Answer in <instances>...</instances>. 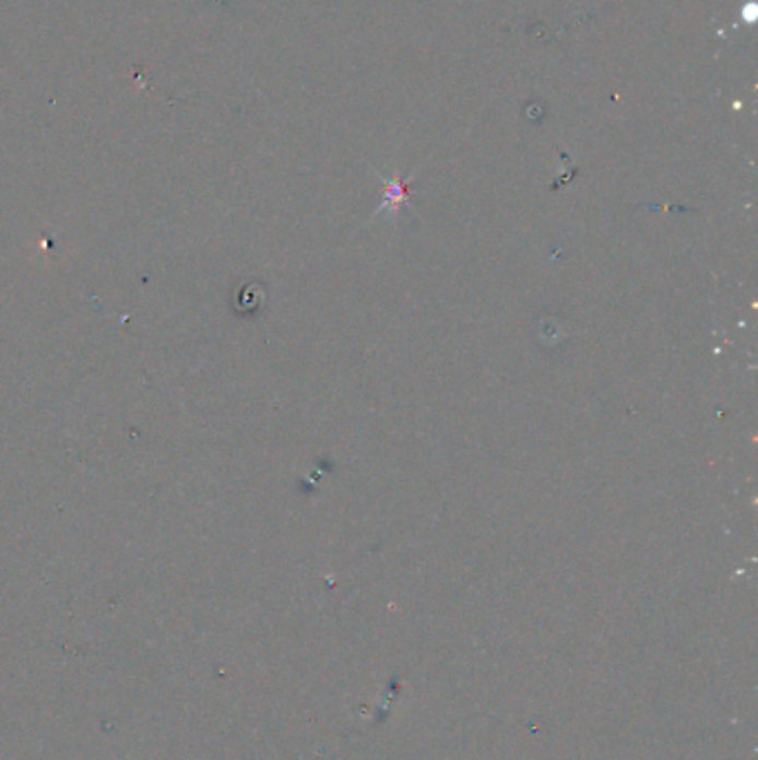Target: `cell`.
Instances as JSON below:
<instances>
[{
	"label": "cell",
	"mask_w": 758,
	"mask_h": 760,
	"mask_svg": "<svg viewBox=\"0 0 758 760\" xmlns=\"http://www.w3.org/2000/svg\"><path fill=\"white\" fill-rule=\"evenodd\" d=\"M405 180H386V203L381 210H399L401 205L407 203V192H405Z\"/></svg>",
	"instance_id": "cell-1"
}]
</instances>
